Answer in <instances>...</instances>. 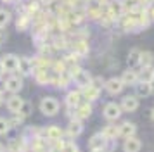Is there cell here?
<instances>
[{
	"label": "cell",
	"instance_id": "4",
	"mask_svg": "<svg viewBox=\"0 0 154 152\" xmlns=\"http://www.w3.org/2000/svg\"><path fill=\"white\" fill-rule=\"evenodd\" d=\"M121 107H119V104L116 102H107L104 105V111H102V116L107 119V121H116L119 116H121Z\"/></svg>",
	"mask_w": 154,
	"mask_h": 152
},
{
	"label": "cell",
	"instance_id": "16",
	"mask_svg": "<svg viewBox=\"0 0 154 152\" xmlns=\"http://www.w3.org/2000/svg\"><path fill=\"white\" fill-rule=\"evenodd\" d=\"M152 92H154V88H152L151 83L139 81L135 85V97H139V99H146V97H149Z\"/></svg>",
	"mask_w": 154,
	"mask_h": 152
},
{
	"label": "cell",
	"instance_id": "29",
	"mask_svg": "<svg viewBox=\"0 0 154 152\" xmlns=\"http://www.w3.org/2000/svg\"><path fill=\"white\" fill-rule=\"evenodd\" d=\"M9 130H11L9 119H5V117H0V135H5Z\"/></svg>",
	"mask_w": 154,
	"mask_h": 152
},
{
	"label": "cell",
	"instance_id": "15",
	"mask_svg": "<svg viewBox=\"0 0 154 152\" xmlns=\"http://www.w3.org/2000/svg\"><path fill=\"white\" fill-rule=\"evenodd\" d=\"M90 114H92V104L90 102H82L75 109V119H80V121L90 117Z\"/></svg>",
	"mask_w": 154,
	"mask_h": 152
},
{
	"label": "cell",
	"instance_id": "20",
	"mask_svg": "<svg viewBox=\"0 0 154 152\" xmlns=\"http://www.w3.org/2000/svg\"><path fill=\"white\" fill-rule=\"evenodd\" d=\"M43 135H45V138L47 140H50V142H57V140H61L63 138V130L59 128V126H56V124H52V126H49L47 130L43 131Z\"/></svg>",
	"mask_w": 154,
	"mask_h": 152
},
{
	"label": "cell",
	"instance_id": "12",
	"mask_svg": "<svg viewBox=\"0 0 154 152\" xmlns=\"http://www.w3.org/2000/svg\"><path fill=\"white\" fill-rule=\"evenodd\" d=\"M123 152H140L142 149V142H140L139 137H130V138H125L123 142Z\"/></svg>",
	"mask_w": 154,
	"mask_h": 152
},
{
	"label": "cell",
	"instance_id": "13",
	"mask_svg": "<svg viewBox=\"0 0 154 152\" xmlns=\"http://www.w3.org/2000/svg\"><path fill=\"white\" fill-rule=\"evenodd\" d=\"M33 78H35V81L38 83V85H47V83H50V80H52V76H50L47 68H36L35 71H33Z\"/></svg>",
	"mask_w": 154,
	"mask_h": 152
},
{
	"label": "cell",
	"instance_id": "32",
	"mask_svg": "<svg viewBox=\"0 0 154 152\" xmlns=\"http://www.w3.org/2000/svg\"><path fill=\"white\" fill-rule=\"evenodd\" d=\"M4 38H7V33H5V31L0 28V43H2V40H4Z\"/></svg>",
	"mask_w": 154,
	"mask_h": 152
},
{
	"label": "cell",
	"instance_id": "3",
	"mask_svg": "<svg viewBox=\"0 0 154 152\" xmlns=\"http://www.w3.org/2000/svg\"><path fill=\"white\" fill-rule=\"evenodd\" d=\"M107 142H109V140L99 131V133H95V135H92L90 140H88V150L90 152H104Z\"/></svg>",
	"mask_w": 154,
	"mask_h": 152
},
{
	"label": "cell",
	"instance_id": "37",
	"mask_svg": "<svg viewBox=\"0 0 154 152\" xmlns=\"http://www.w3.org/2000/svg\"><path fill=\"white\" fill-rule=\"evenodd\" d=\"M152 88H154V80H152Z\"/></svg>",
	"mask_w": 154,
	"mask_h": 152
},
{
	"label": "cell",
	"instance_id": "14",
	"mask_svg": "<svg viewBox=\"0 0 154 152\" xmlns=\"http://www.w3.org/2000/svg\"><path fill=\"white\" fill-rule=\"evenodd\" d=\"M80 92H82V97L85 99V102H95L100 95V88L94 87V85H88L87 88L80 90Z\"/></svg>",
	"mask_w": 154,
	"mask_h": 152
},
{
	"label": "cell",
	"instance_id": "38",
	"mask_svg": "<svg viewBox=\"0 0 154 152\" xmlns=\"http://www.w3.org/2000/svg\"><path fill=\"white\" fill-rule=\"evenodd\" d=\"M78 152H80V150H78Z\"/></svg>",
	"mask_w": 154,
	"mask_h": 152
},
{
	"label": "cell",
	"instance_id": "31",
	"mask_svg": "<svg viewBox=\"0 0 154 152\" xmlns=\"http://www.w3.org/2000/svg\"><path fill=\"white\" fill-rule=\"evenodd\" d=\"M147 16H149V19H152V21H154V5L149 7V11H147Z\"/></svg>",
	"mask_w": 154,
	"mask_h": 152
},
{
	"label": "cell",
	"instance_id": "27",
	"mask_svg": "<svg viewBox=\"0 0 154 152\" xmlns=\"http://www.w3.org/2000/svg\"><path fill=\"white\" fill-rule=\"evenodd\" d=\"M11 23V12L5 9H0V28H5Z\"/></svg>",
	"mask_w": 154,
	"mask_h": 152
},
{
	"label": "cell",
	"instance_id": "34",
	"mask_svg": "<svg viewBox=\"0 0 154 152\" xmlns=\"http://www.w3.org/2000/svg\"><path fill=\"white\" fill-rule=\"evenodd\" d=\"M5 74V71H4V66H2V61H0V76Z\"/></svg>",
	"mask_w": 154,
	"mask_h": 152
},
{
	"label": "cell",
	"instance_id": "24",
	"mask_svg": "<svg viewBox=\"0 0 154 152\" xmlns=\"http://www.w3.org/2000/svg\"><path fill=\"white\" fill-rule=\"evenodd\" d=\"M152 62H154V54L152 52H149V50L140 52V66H142V68H149V66H152Z\"/></svg>",
	"mask_w": 154,
	"mask_h": 152
},
{
	"label": "cell",
	"instance_id": "1",
	"mask_svg": "<svg viewBox=\"0 0 154 152\" xmlns=\"http://www.w3.org/2000/svg\"><path fill=\"white\" fill-rule=\"evenodd\" d=\"M69 76H71V80L80 87V90H83V88H87L88 85H92V80H94L90 73L85 71L83 68H80V66H71Z\"/></svg>",
	"mask_w": 154,
	"mask_h": 152
},
{
	"label": "cell",
	"instance_id": "9",
	"mask_svg": "<svg viewBox=\"0 0 154 152\" xmlns=\"http://www.w3.org/2000/svg\"><path fill=\"white\" fill-rule=\"evenodd\" d=\"M64 102H66V105H68L69 109H76L78 105L83 102L82 92H80V90H71V92H68V95H66V99H64Z\"/></svg>",
	"mask_w": 154,
	"mask_h": 152
},
{
	"label": "cell",
	"instance_id": "22",
	"mask_svg": "<svg viewBox=\"0 0 154 152\" xmlns=\"http://www.w3.org/2000/svg\"><path fill=\"white\" fill-rule=\"evenodd\" d=\"M152 80H154V68L152 66H149V68H142L139 71V81L151 83V85H152Z\"/></svg>",
	"mask_w": 154,
	"mask_h": 152
},
{
	"label": "cell",
	"instance_id": "36",
	"mask_svg": "<svg viewBox=\"0 0 154 152\" xmlns=\"http://www.w3.org/2000/svg\"><path fill=\"white\" fill-rule=\"evenodd\" d=\"M151 117H152V121H154V107H152V111H151Z\"/></svg>",
	"mask_w": 154,
	"mask_h": 152
},
{
	"label": "cell",
	"instance_id": "17",
	"mask_svg": "<svg viewBox=\"0 0 154 152\" xmlns=\"http://www.w3.org/2000/svg\"><path fill=\"white\" fill-rule=\"evenodd\" d=\"M82 131H83V123L80 119H71L69 124H68V130H66V135L75 138L78 135H82Z\"/></svg>",
	"mask_w": 154,
	"mask_h": 152
},
{
	"label": "cell",
	"instance_id": "19",
	"mask_svg": "<svg viewBox=\"0 0 154 152\" xmlns=\"http://www.w3.org/2000/svg\"><path fill=\"white\" fill-rule=\"evenodd\" d=\"M17 71L21 73V76H29V74H33V64H31V59H29V57H19Z\"/></svg>",
	"mask_w": 154,
	"mask_h": 152
},
{
	"label": "cell",
	"instance_id": "35",
	"mask_svg": "<svg viewBox=\"0 0 154 152\" xmlns=\"http://www.w3.org/2000/svg\"><path fill=\"white\" fill-rule=\"evenodd\" d=\"M0 152H5V149H4V145L0 144Z\"/></svg>",
	"mask_w": 154,
	"mask_h": 152
},
{
	"label": "cell",
	"instance_id": "7",
	"mask_svg": "<svg viewBox=\"0 0 154 152\" xmlns=\"http://www.w3.org/2000/svg\"><path fill=\"white\" fill-rule=\"evenodd\" d=\"M119 107H121V111H125V112H135V111L139 109V97L125 95L123 99H121Z\"/></svg>",
	"mask_w": 154,
	"mask_h": 152
},
{
	"label": "cell",
	"instance_id": "28",
	"mask_svg": "<svg viewBox=\"0 0 154 152\" xmlns=\"http://www.w3.org/2000/svg\"><path fill=\"white\" fill-rule=\"evenodd\" d=\"M28 23H29V14H23L21 17L17 19V24H16V26H17L19 31H24L26 26H28Z\"/></svg>",
	"mask_w": 154,
	"mask_h": 152
},
{
	"label": "cell",
	"instance_id": "8",
	"mask_svg": "<svg viewBox=\"0 0 154 152\" xmlns=\"http://www.w3.org/2000/svg\"><path fill=\"white\" fill-rule=\"evenodd\" d=\"M4 87L7 92H11L12 95H16L17 92H21L23 90V78L21 76H9L5 83H4Z\"/></svg>",
	"mask_w": 154,
	"mask_h": 152
},
{
	"label": "cell",
	"instance_id": "25",
	"mask_svg": "<svg viewBox=\"0 0 154 152\" xmlns=\"http://www.w3.org/2000/svg\"><path fill=\"white\" fill-rule=\"evenodd\" d=\"M31 112H33V104L29 102V100H24L17 114H19V116H23V117H28L29 114H31Z\"/></svg>",
	"mask_w": 154,
	"mask_h": 152
},
{
	"label": "cell",
	"instance_id": "23",
	"mask_svg": "<svg viewBox=\"0 0 154 152\" xmlns=\"http://www.w3.org/2000/svg\"><path fill=\"white\" fill-rule=\"evenodd\" d=\"M100 133H102L107 140H116V137H118V126H116V124H106L104 130L100 131Z\"/></svg>",
	"mask_w": 154,
	"mask_h": 152
},
{
	"label": "cell",
	"instance_id": "33",
	"mask_svg": "<svg viewBox=\"0 0 154 152\" xmlns=\"http://www.w3.org/2000/svg\"><path fill=\"white\" fill-rule=\"evenodd\" d=\"M5 102V99H4V92H2V90H0V105H2V104Z\"/></svg>",
	"mask_w": 154,
	"mask_h": 152
},
{
	"label": "cell",
	"instance_id": "6",
	"mask_svg": "<svg viewBox=\"0 0 154 152\" xmlns=\"http://www.w3.org/2000/svg\"><path fill=\"white\" fill-rule=\"evenodd\" d=\"M2 66H4V71L5 73H14L17 71V64H19V57L14 54H5L2 59Z\"/></svg>",
	"mask_w": 154,
	"mask_h": 152
},
{
	"label": "cell",
	"instance_id": "11",
	"mask_svg": "<svg viewBox=\"0 0 154 152\" xmlns=\"http://www.w3.org/2000/svg\"><path fill=\"white\" fill-rule=\"evenodd\" d=\"M121 81H123V85L125 87H130V85H137L139 83V71L137 69H126V71H123V74H121Z\"/></svg>",
	"mask_w": 154,
	"mask_h": 152
},
{
	"label": "cell",
	"instance_id": "5",
	"mask_svg": "<svg viewBox=\"0 0 154 152\" xmlns=\"http://www.w3.org/2000/svg\"><path fill=\"white\" fill-rule=\"evenodd\" d=\"M104 88L109 95H118L125 88V85L121 81V78H109L107 81H104Z\"/></svg>",
	"mask_w": 154,
	"mask_h": 152
},
{
	"label": "cell",
	"instance_id": "26",
	"mask_svg": "<svg viewBox=\"0 0 154 152\" xmlns=\"http://www.w3.org/2000/svg\"><path fill=\"white\" fill-rule=\"evenodd\" d=\"M75 54H76L78 57L88 54V43H85V41H78L76 45H75Z\"/></svg>",
	"mask_w": 154,
	"mask_h": 152
},
{
	"label": "cell",
	"instance_id": "10",
	"mask_svg": "<svg viewBox=\"0 0 154 152\" xmlns=\"http://www.w3.org/2000/svg\"><path fill=\"white\" fill-rule=\"evenodd\" d=\"M137 133V124L135 123H130V121H125L118 126V137H123V138H130V137H135Z\"/></svg>",
	"mask_w": 154,
	"mask_h": 152
},
{
	"label": "cell",
	"instance_id": "2",
	"mask_svg": "<svg viewBox=\"0 0 154 152\" xmlns=\"http://www.w3.org/2000/svg\"><path fill=\"white\" fill-rule=\"evenodd\" d=\"M59 100H57L56 97H43L42 102H40V111H42L43 116H56L57 112H59Z\"/></svg>",
	"mask_w": 154,
	"mask_h": 152
},
{
	"label": "cell",
	"instance_id": "18",
	"mask_svg": "<svg viewBox=\"0 0 154 152\" xmlns=\"http://www.w3.org/2000/svg\"><path fill=\"white\" fill-rule=\"evenodd\" d=\"M23 102H24V99H21V97L17 95H11L7 99V102H5V105H7V109L12 112V114H17L19 112V109H21V105H23Z\"/></svg>",
	"mask_w": 154,
	"mask_h": 152
},
{
	"label": "cell",
	"instance_id": "30",
	"mask_svg": "<svg viewBox=\"0 0 154 152\" xmlns=\"http://www.w3.org/2000/svg\"><path fill=\"white\" fill-rule=\"evenodd\" d=\"M61 152H78V147L75 142H71V140H68V142H64V147Z\"/></svg>",
	"mask_w": 154,
	"mask_h": 152
},
{
	"label": "cell",
	"instance_id": "21",
	"mask_svg": "<svg viewBox=\"0 0 154 152\" xmlns=\"http://www.w3.org/2000/svg\"><path fill=\"white\" fill-rule=\"evenodd\" d=\"M140 52H142V50H139V48H132V50L128 52L126 64H128L130 69H135L137 66H140Z\"/></svg>",
	"mask_w": 154,
	"mask_h": 152
}]
</instances>
